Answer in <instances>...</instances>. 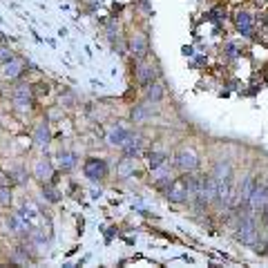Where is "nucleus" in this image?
Instances as JSON below:
<instances>
[{
    "label": "nucleus",
    "mask_w": 268,
    "mask_h": 268,
    "mask_svg": "<svg viewBox=\"0 0 268 268\" xmlns=\"http://www.w3.org/2000/svg\"><path fill=\"white\" fill-rule=\"evenodd\" d=\"M201 179H204V174H197V170H192V172H184V176H179V184L192 197V194H197L201 190Z\"/></svg>",
    "instance_id": "nucleus-9"
},
{
    "label": "nucleus",
    "mask_w": 268,
    "mask_h": 268,
    "mask_svg": "<svg viewBox=\"0 0 268 268\" xmlns=\"http://www.w3.org/2000/svg\"><path fill=\"white\" fill-rule=\"evenodd\" d=\"M16 181H14V174H7L0 170V188H11Z\"/></svg>",
    "instance_id": "nucleus-25"
},
{
    "label": "nucleus",
    "mask_w": 268,
    "mask_h": 268,
    "mask_svg": "<svg viewBox=\"0 0 268 268\" xmlns=\"http://www.w3.org/2000/svg\"><path fill=\"white\" fill-rule=\"evenodd\" d=\"M212 176H215L217 181H224V179H233V166H230L228 161H219L215 170H212Z\"/></svg>",
    "instance_id": "nucleus-18"
},
{
    "label": "nucleus",
    "mask_w": 268,
    "mask_h": 268,
    "mask_svg": "<svg viewBox=\"0 0 268 268\" xmlns=\"http://www.w3.org/2000/svg\"><path fill=\"white\" fill-rule=\"evenodd\" d=\"M166 199L170 201V204H186V201L190 199V194H188V190L179 184V179H176V184L166 192Z\"/></svg>",
    "instance_id": "nucleus-13"
},
{
    "label": "nucleus",
    "mask_w": 268,
    "mask_h": 268,
    "mask_svg": "<svg viewBox=\"0 0 268 268\" xmlns=\"http://www.w3.org/2000/svg\"><path fill=\"white\" fill-rule=\"evenodd\" d=\"M174 184H176V176H172V174H161V176H157V188H159V190H163V192H168Z\"/></svg>",
    "instance_id": "nucleus-23"
},
{
    "label": "nucleus",
    "mask_w": 268,
    "mask_h": 268,
    "mask_svg": "<svg viewBox=\"0 0 268 268\" xmlns=\"http://www.w3.org/2000/svg\"><path fill=\"white\" fill-rule=\"evenodd\" d=\"M141 150H143V139L141 137H130L125 141V145H123V154L125 157H139L141 154Z\"/></svg>",
    "instance_id": "nucleus-17"
},
{
    "label": "nucleus",
    "mask_w": 268,
    "mask_h": 268,
    "mask_svg": "<svg viewBox=\"0 0 268 268\" xmlns=\"http://www.w3.org/2000/svg\"><path fill=\"white\" fill-rule=\"evenodd\" d=\"M117 172H119V176H123V179L134 172V159H132V157H125V159L119 163V166H117Z\"/></svg>",
    "instance_id": "nucleus-21"
},
{
    "label": "nucleus",
    "mask_w": 268,
    "mask_h": 268,
    "mask_svg": "<svg viewBox=\"0 0 268 268\" xmlns=\"http://www.w3.org/2000/svg\"><path fill=\"white\" fill-rule=\"evenodd\" d=\"M32 90H34V92L38 94V96H42V94L47 96V94H50V83H36Z\"/></svg>",
    "instance_id": "nucleus-28"
},
{
    "label": "nucleus",
    "mask_w": 268,
    "mask_h": 268,
    "mask_svg": "<svg viewBox=\"0 0 268 268\" xmlns=\"http://www.w3.org/2000/svg\"><path fill=\"white\" fill-rule=\"evenodd\" d=\"M34 176L40 184H52L54 181V166L50 159H38L34 166Z\"/></svg>",
    "instance_id": "nucleus-7"
},
{
    "label": "nucleus",
    "mask_w": 268,
    "mask_h": 268,
    "mask_svg": "<svg viewBox=\"0 0 268 268\" xmlns=\"http://www.w3.org/2000/svg\"><path fill=\"white\" fill-rule=\"evenodd\" d=\"M58 166H60V170H72L76 166V154L74 152H67V150H60L58 152Z\"/></svg>",
    "instance_id": "nucleus-19"
},
{
    "label": "nucleus",
    "mask_w": 268,
    "mask_h": 268,
    "mask_svg": "<svg viewBox=\"0 0 268 268\" xmlns=\"http://www.w3.org/2000/svg\"><path fill=\"white\" fill-rule=\"evenodd\" d=\"M152 112H154V109H152L150 101H148V103H141V105H134L130 119H132V123H145V121L152 117Z\"/></svg>",
    "instance_id": "nucleus-14"
},
{
    "label": "nucleus",
    "mask_w": 268,
    "mask_h": 268,
    "mask_svg": "<svg viewBox=\"0 0 268 268\" xmlns=\"http://www.w3.org/2000/svg\"><path fill=\"white\" fill-rule=\"evenodd\" d=\"M224 52H226L228 58H237V54H239V50H237L235 42H226V50H224Z\"/></svg>",
    "instance_id": "nucleus-29"
},
{
    "label": "nucleus",
    "mask_w": 268,
    "mask_h": 268,
    "mask_svg": "<svg viewBox=\"0 0 268 268\" xmlns=\"http://www.w3.org/2000/svg\"><path fill=\"white\" fill-rule=\"evenodd\" d=\"M166 163H168V154H166V152H152V154L148 157L150 170H159L161 166H166Z\"/></svg>",
    "instance_id": "nucleus-20"
},
{
    "label": "nucleus",
    "mask_w": 268,
    "mask_h": 268,
    "mask_svg": "<svg viewBox=\"0 0 268 268\" xmlns=\"http://www.w3.org/2000/svg\"><path fill=\"white\" fill-rule=\"evenodd\" d=\"M137 81L139 85H143V87H148L150 83L157 81V67L150 65V63H141L137 70Z\"/></svg>",
    "instance_id": "nucleus-11"
},
{
    "label": "nucleus",
    "mask_w": 268,
    "mask_h": 268,
    "mask_svg": "<svg viewBox=\"0 0 268 268\" xmlns=\"http://www.w3.org/2000/svg\"><path fill=\"white\" fill-rule=\"evenodd\" d=\"M42 197L50 201V204H58V201H60V192L52 184H42Z\"/></svg>",
    "instance_id": "nucleus-22"
},
{
    "label": "nucleus",
    "mask_w": 268,
    "mask_h": 268,
    "mask_svg": "<svg viewBox=\"0 0 268 268\" xmlns=\"http://www.w3.org/2000/svg\"><path fill=\"white\" fill-rule=\"evenodd\" d=\"M217 190H219V181L212 174H204V179H201V190H199L201 197L208 201V204H215V201H217Z\"/></svg>",
    "instance_id": "nucleus-5"
},
{
    "label": "nucleus",
    "mask_w": 268,
    "mask_h": 268,
    "mask_svg": "<svg viewBox=\"0 0 268 268\" xmlns=\"http://www.w3.org/2000/svg\"><path fill=\"white\" fill-rule=\"evenodd\" d=\"M34 141H36V145H38V148H42V150L50 145V127H47V121H40V123L36 125Z\"/></svg>",
    "instance_id": "nucleus-15"
},
{
    "label": "nucleus",
    "mask_w": 268,
    "mask_h": 268,
    "mask_svg": "<svg viewBox=\"0 0 268 268\" xmlns=\"http://www.w3.org/2000/svg\"><path fill=\"white\" fill-rule=\"evenodd\" d=\"M0 206H11V188H0Z\"/></svg>",
    "instance_id": "nucleus-27"
},
{
    "label": "nucleus",
    "mask_w": 268,
    "mask_h": 268,
    "mask_svg": "<svg viewBox=\"0 0 268 268\" xmlns=\"http://www.w3.org/2000/svg\"><path fill=\"white\" fill-rule=\"evenodd\" d=\"M130 54L137 60H143L150 54V40L145 34H134V38L130 40Z\"/></svg>",
    "instance_id": "nucleus-4"
},
{
    "label": "nucleus",
    "mask_w": 268,
    "mask_h": 268,
    "mask_svg": "<svg viewBox=\"0 0 268 268\" xmlns=\"http://www.w3.org/2000/svg\"><path fill=\"white\" fill-rule=\"evenodd\" d=\"M266 206H268V186L266 184H259V181H257V186H255L251 199H248V208H251L255 215H259Z\"/></svg>",
    "instance_id": "nucleus-3"
},
{
    "label": "nucleus",
    "mask_w": 268,
    "mask_h": 268,
    "mask_svg": "<svg viewBox=\"0 0 268 268\" xmlns=\"http://www.w3.org/2000/svg\"><path fill=\"white\" fill-rule=\"evenodd\" d=\"M14 52L9 50V47H0V65H5V63H9V60H14Z\"/></svg>",
    "instance_id": "nucleus-26"
},
{
    "label": "nucleus",
    "mask_w": 268,
    "mask_h": 268,
    "mask_svg": "<svg viewBox=\"0 0 268 268\" xmlns=\"http://www.w3.org/2000/svg\"><path fill=\"white\" fill-rule=\"evenodd\" d=\"M23 215H25V219L29 221V219H34V217H38V208L32 204V201H25V206H23Z\"/></svg>",
    "instance_id": "nucleus-24"
},
{
    "label": "nucleus",
    "mask_w": 268,
    "mask_h": 268,
    "mask_svg": "<svg viewBox=\"0 0 268 268\" xmlns=\"http://www.w3.org/2000/svg\"><path fill=\"white\" fill-rule=\"evenodd\" d=\"M23 72H25V63L14 58L3 65V72H0V74H3V78H7V81H16V78L23 76Z\"/></svg>",
    "instance_id": "nucleus-10"
},
{
    "label": "nucleus",
    "mask_w": 268,
    "mask_h": 268,
    "mask_svg": "<svg viewBox=\"0 0 268 268\" xmlns=\"http://www.w3.org/2000/svg\"><path fill=\"white\" fill-rule=\"evenodd\" d=\"M259 217H261V224H264V228H266V233H268V206L259 212Z\"/></svg>",
    "instance_id": "nucleus-31"
},
{
    "label": "nucleus",
    "mask_w": 268,
    "mask_h": 268,
    "mask_svg": "<svg viewBox=\"0 0 268 268\" xmlns=\"http://www.w3.org/2000/svg\"><path fill=\"white\" fill-rule=\"evenodd\" d=\"M14 181H16V184H25V181H27L25 170H23V168H18L16 172H14Z\"/></svg>",
    "instance_id": "nucleus-30"
},
{
    "label": "nucleus",
    "mask_w": 268,
    "mask_h": 268,
    "mask_svg": "<svg viewBox=\"0 0 268 268\" xmlns=\"http://www.w3.org/2000/svg\"><path fill=\"white\" fill-rule=\"evenodd\" d=\"M83 172H85V176H87L90 181H94V184H96V181H103L107 176V163H105V159L92 157V159L85 161Z\"/></svg>",
    "instance_id": "nucleus-1"
},
{
    "label": "nucleus",
    "mask_w": 268,
    "mask_h": 268,
    "mask_svg": "<svg viewBox=\"0 0 268 268\" xmlns=\"http://www.w3.org/2000/svg\"><path fill=\"white\" fill-rule=\"evenodd\" d=\"M130 137H132V130H130V127L117 123V127H112V130H109V134H107V143L114 145V148H123L125 141H127Z\"/></svg>",
    "instance_id": "nucleus-6"
},
{
    "label": "nucleus",
    "mask_w": 268,
    "mask_h": 268,
    "mask_svg": "<svg viewBox=\"0 0 268 268\" xmlns=\"http://www.w3.org/2000/svg\"><path fill=\"white\" fill-rule=\"evenodd\" d=\"M235 27H237V32H239V34L251 36V32H253V16L248 14V11H237Z\"/></svg>",
    "instance_id": "nucleus-12"
},
{
    "label": "nucleus",
    "mask_w": 268,
    "mask_h": 268,
    "mask_svg": "<svg viewBox=\"0 0 268 268\" xmlns=\"http://www.w3.org/2000/svg\"><path fill=\"white\" fill-rule=\"evenodd\" d=\"M163 96H166V87H163V83H159V81L150 83L148 87H145V99L150 103H159V101H163Z\"/></svg>",
    "instance_id": "nucleus-16"
},
{
    "label": "nucleus",
    "mask_w": 268,
    "mask_h": 268,
    "mask_svg": "<svg viewBox=\"0 0 268 268\" xmlns=\"http://www.w3.org/2000/svg\"><path fill=\"white\" fill-rule=\"evenodd\" d=\"M174 166L181 170V172H192V170H199V157L194 150H181L176 152L174 157Z\"/></svg>",
    "instance_id": "nucleus-2"
},
{
    "label": "nucleus",
    "mask_w": 268,
    "mask_h": 268,
    "mask_svg": "<svg viewBox=\"0 0 268 268\" xmlns=\"http://www.w3.org/2000/svg\"><path fill=\"white\" fill-rule=\"evenodd\" d=\"M14 103L18 107H32L34 105V90L32 85H18L14 90Z\"/></svg>",
    "instance_id": "nucleus-8"
}]
</instances>
